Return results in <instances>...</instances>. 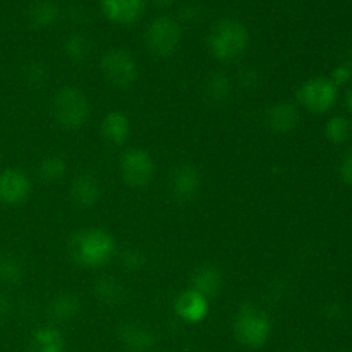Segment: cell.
Masks as SVG:
<instances>
[{"instance_id":"cell-1","label":"cell","mask_w":352,"mask_h":352,"mask_svg":"<svg viewBox=\"0 0 352 352\" xmlns=\"http://www.w3.org/2000/svg\"><path fill=\"white\" fill-rule=\"evenodd\" d=\"M69 253L81 267L100 268L112 260L116 241L105 229L79 230L69 241Z\"/></svg>"},{"instance_id":"cell-2","label":"cell","mask_w":352,"mask_h":352,"mask_svg":"<svg viewBox=\"0 0 352 352\" xmlns=\"http://www.w3.org/2000/svg\"><path fill=\"white\" fill-rule=\"evenodd\" d=\"M250 45V33L244 23L237 19L219 21L213 24L208 34V48L217 60H234L246 52Z\"/></svg>"},{"instance_id":"cell-3","label":"cell","mask_w":352,"mask_h":352,"mask_svg":"<svg viewBox=\"0 0 352 352\" xmlns=\"http://www.w3.org/2000/svg\"><path fill=\"white\" fill-rule=\"evenodd\" d=\"M234 336L244 347L260 349L272 336L270 316L254 306H243L234 320Z\"/></svg>"},{"instance_id":"cell-4","label":"cell","mask_w":352,"mask_h":352,"mask_svg":"<svg viewBox=\"0 0 352 352\" xmlns=\"http://www.w3.org/2000/svg\"><path fill=\"white\" fill-rule=\"evenodd\" d=\"M55 122L65 131L81 129L89 116V105L85 93L78 88H60L52 102Z\"/></svg>"},{"instance_id":"cell-5","label":"cell","mask_w":352,"mask_h":352,"mask_svg":"<svg viewBox=\"0 0 352 352\" xmlns=\"http://www.w3.org/2000/svg\"><path fill=\"white\" fill-rule=\"evenodd\" d=\"M182 30L172 17H155L144 31V45L153 57L167 58L177 50L181 43Z\"/></svg>"},{"instance_id":"cell-6","label":"cell","mask_w":352,"mask_h":352,"mask_svg":"<svg viewBox=\"0 0 352 352\" xmlns=\"http://www.w3.org/2000/svg\"><path fill=\"white\" fill-rule=\"evenodd\" d=\"M103 78L107 82L116 88L126 89L136 82L138 79V64L136 58L122 48H112L105 52L100 62Z\"/></svg>"},{"instance_id":"cell-7","label":"cell","mask_w":352,"mask_h":352,"mask_svg":"<svg viewBox=\"0 0 352 352\" xmlns=\"http://www.w3.org/2000/svg\"><path fill=\"white\" fill-rule=\"evenodd\" d=\"M337 88L330 78H311L302 82L298 89V100L305 109L315 113H325L336 105Z\"/></svg>"},{"instance_id":"cell-8","label":"cell","mask_w":352,"mask_h":352,"mask_svg":"<svg viewBox=\"0 0 352 352\" xmlns=\"http://www.w3.org/2000/svg\"><path fill=\"white\" fill-rule=\"evenodd\" d=\"M120 175L131 188H146L155 175L153 158L141 148H131L120 158Z\"/></svg>"},{"instance_id":"cell-9","label":"cell","mask_w":352,"mask_h":352,"mask_svg":"<svg viewBox=\"0 0 352 352\" xmlns=\"http://www.w3.org/2000/svg\"><path fill=\"white\" fill-rule=\"evenodd\" d=\"M31 195V181L19 168H6L0 172V203L17 206Z\"/></svg>"},{"instance_id":"cell-10","label":"cell","mask_w":352,"mask_h":352,"mask_svg":"<svg viewBox=\"0 0 352 352\" xmlns=\"http://www.w3.org/2000/svg\"><path fill=\"white\" fill-rule=\"evenodd\" d=\"M199 184H201L199 172L191 164H182L172 174L168 189H170V195L175 201L186 203L191 201L198 195Z\"/></svg>"},{"instance_id":"cell-11","label":"cell","mask_w":352,"mask_h":352,"mask_svg":"<svg viewBox=\"0 0 352 352\" xmlns=\"http://www.w3.org/2000/svg\"><path fill=\"white\" fill-rule=\"evenodd\" d=\"M174 309L179 318L184 320L186 323H199L208 315L210 302L195 289H186L175 298Z\"/></svg>"},{"instance_id":"cell-12","label":"cell","mask_w":352,"mask_h":352,"mask_svg":"<svg viewBox=\"0 0 352 352\" xmlns=\"http://www.w3.org/2000/svg\"><path fill=\"white\" fill-rule=\"evenodd\" d=\"M100 7L109 21L129 26L143 16L144 0H100Z\"/></svg>"},{"instance_id":"cell-13","label":"cell","mask_w":352,"mask_h":352,"mask_svg":"<svg viewBox=\"0 0 352 352\" xmlns=\"http://www.w3.org/2000/svg\"><path fill=\"white\" fill-rule=\"evenodd\" d=\"M265 122H267L268 129L277 134L292 133L298 127L299 112L292 103H275L265 113Z\"/></svg>"},{"instance_id":"cell-14","label":"cell","mask_w":352,"mask_h":352,"mask_svg":"<svg viewBox=\"0 0 352 352\" xmlns=\"http://www.w3.org/2000/svg\"><path fill=\"white\" fill-rule=\"evenodd\" d=\"M71 199L81 208H91L100 199V182L89 172L76 175L74 181L71 182Z\"/></svg>"},{"instance_id":"cell-15","label":"cell","mask_w":352,"mask_h":352,"mask_svg":"<svg viewBox=\"0 0 352 352\" xmlns=\"http://www.w3.org/2000/svg\"><path fill=\"white\" fill-rule=\"evenodd\" d=\"M119 340L129 352H150L155 346L153 333L136 323L120 327Z\"/></svg>"},{"instance_id":"cell-16","label":"cell","mask_w":352,"mask_h":352,"mask_svg":"<svg viewBox=\"0 0 352 352\" xmlns=\"http://www.w3.org/2000/svg\"><path fill=\"white\" fill-rule=\"evenodd\" d=\"M131 122L126 113L109 112L102 120V136L112 144H124L129 140Z\"/></svg>"},{"instance_id":"cell-17","label":"cell","mask_w":352,"mask_h":352,"mask_svg":"<svg viewBox=\"0 0 352 352\" xmlns=\"http://www.w3.org/2000/svg\"><path fill=\"white\" fill-rule=\"evenodd\" d=\"M191 284V289L210 299L219 294L220 287H222V274L219 268L212 267V265H203L195 272Z\"/></svg>"},{"instance_id":"cell-18","label":"cell","mask_w":352,"mask_h":352,"mask_svg":"<svg viewBox=\"0 0 352 352\" xmlns=\"http://www.w3.org/2000/svg\"><path fill=\"white\" fill-rule=\"evenodd\" d=\"M65 340L57 329L41 327L33 333L30 342L31 352H64Z\"/></svg>"},{"instance_id":"cell-19","label":"cell","mask_w":352,"mask_h":352,"mask_svg":"<svg viewBox=\"0 0 352 352\" xmlns=\"http://www.w3.org/2000/svg\"><path fill=\"white\" fill-rule=\"evenodd\" d=\"M79 309H81V302L76 296L72 294H58L55 296L50 301L48 306V311L54 316L55 320H60V322H67L78 316Z\"/></svg>"},{"instance_id":"cell-20","label":"cell","mask_w":352,"mask_h":352,"mask_svg":"<svg viewBox=\"0 0 352 352\" xmlns=\"http://www.w3.org/2000/svg\"><path fill=\"white\" fill-rule=\"evenodd\" d=\"M65 172H67V162L60 155H48L38 165V174L43 181L48 182L60 181Z\"/></svg>"},{"instance_id":"cell-21","label":"cell","mask_w":352,"mask_h":352,"mask_svg":"<svg viewBox=\"0 0 352 352\" xmlns=\"http://www.w3.org/2000/svg\"><path fill=\"white\" fill-rule=\"evenodd\" d=\"M57 17V7L52 2H38L30 9V24L38 30L48 28Z\"/></svg>"},{"instance_id":"cell-22","label":"cell","mask_w":352,"mask_h":352,"mask_svg":"<svg viewBox=\"0 0 352 352\" xmlns=\"http://www.w3.org/2000/svg\"><path fill=\"white\" fill-rule=\"evenodd\" d=\"M352 134V122L349 119L342 116L332 117L325 126V136L327 140L332 141L336 144L346 143Z\"/></svg>"},{"instance_id":"cell-23","label":"cell","mask_w":352,"mask_h":352,"mask_svg":"<svg viewBox=\"0 0 352 352\" xmlns=\"http://www.w3.org/2000/svg\"><path fill=\"white\" fill-rule=\"evenodd\" d=\"M21 278H23V268L19 261L9 254L0 256V284H19Z\"/></svg>"},{"instance_id":"cell-24","label":"cell","mask_w":352,"mask_h":352,"mask_svg":"<svg viewBox=\"0 0 352 352\" xmlns=\"http://www.w3.org/2000/svg\"><path fill=\"white\" fill-rule=\"evenodd\" d=\"M206 93L212 96L213 100L220 102V100H227L230 95V82L229 78L223 74H212L206 82Z\"/></svg>"},{"instance_id":"cell-25","label":"cell","mask_w":352,"mask_h":352,"mask_svg":"<svg viewBox=\"0 0 352 352\" xmlns=\"http://www.w3.org/2000/svg\"><path fill=\"white\" fill-rule=\"evenodd\" d=\"M96 296L102 302H117L120 294V285L116 284L112 278H103L96 284Z\"/></svg>"},{"instance_id":"cell-26","label":"cell","mask_w":352,"mask_h":352,"mask_svg":"<svg viewBox=\"0 0 352 352\" xmlns=\"http://www.w3.org/2000/svg\"><path fill=\"white\" fill-rule=\"evenodd\" d=\"M64 50L67 54V57H71L72 60H81L86 55V50H88V45H86V40L79 34H72L65 40Z\"/></svg>"},{"instance_id":"cell-27","label":"cell","mask_w":352,"mask_h":352,"mask_svg":"<svg viewBox=\"0 0 352 352\" xmlns=\"http://www.w3.org/2000/svg\"><path fill=\"white\" fill-rule=\"evenodd\" d=\"M339 177L344 184L352 186V150L347 151L339 164Z\"/></svg>"},{"instance_id":"cell-28","label":"cell","mask_w":352,"mask_h":352,"mask_svg":"<svg viewBox=\"0 0 352 352\" xmlns=\"http://www.w3.org/2000/svg\"><path fill=\"white\" fill-rule=\"evenodd\" d=\"M352 78V67L349 64H342V65H337L336 69L332 71V76H330V81L339 88L340 85H346L347 81Z\"/></svg>"},{"instance_id":"cell-29","label":"cell","mask_w":352,"mask_h":352,"mask_svg":"<svg viewBox=\"0 0 352 352\" xmlns=\"http://www.w3.org/2000/svg\"><path fill=\"white\" fill-rule=\"evenodd\" d=\"M174 2H175V0H155V3H157V6H160V7H170Z\"/></svg>"},{"instance_id":"cell-30","label":"cell","mask_w":352,"mask_h":352,"mask_svg":"<svg viewBox=\"0 0 352 352\" xmlns=\"http://www.w3.org/2000/svg\"><path fill=\"white\" fill-rule=\"evenodd\" d=\"M346 102H347V107H349V110L352 112V88L349 89V93H347V98H346Z\"/></svg>"}]
</instances>
